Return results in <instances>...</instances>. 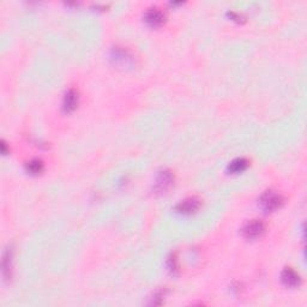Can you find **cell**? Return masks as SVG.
Instances as JSON below:
<instances>
[{"label":"cell","instance_id":"cell-1","mask_svg":"<svg viewBox=\"0 0 307 307\" xmlns=\"http://www.w3.org/2000/svg\"><path fill=\"white\" fill-rule=\"evenodd\" d=\"M283 197L277 193L276 191H272V190H268L260 196L259 200H258V205L263 211L265 212H272L275 210L280 209L283 205Z\"/></svg>","mask_w":307,"mask_h":307},{"label":"cell","instance_id":"cell-2","mask_svg":"<svg viewBox=\"0 0 307 307\" xmlns=\"http://www.w3.org/2000/svg\"><path fill=\"white\" fill-rule=\"evenodd\" d=\"M173 185H174V174L168 169H163L158 172L157 177H156L154 191L157 195H163L172 189Z\"/></svg>","mask_w":307,"mask_h":307},{"label":"cell","instance_id":"cell-3","mask_svg":"<svg viewBox=\"0 0 307 307\" xmlns=\"http://www.w3.org/2000/svg\"><path fill=\"white\" fill-rule=\"evenodd\" d=\"M241 232L247 239H257L265 232V223L261 220H252L244 226Z\"/></svg>","mask_w":307,"mask_h":307},{"label":"cell","instance_id":"cell-4","mask_svg":"<svg viewBox=\"0 0 307 307\" xmlns=\"http://www.w3.org/2000/svg\"><path fill=\"white\" fill-rule=\"evenodd\" d=\"M201 206V201L196 197H190L186 200L181 201L180 203H178V205L175 206L177 212L181 215H191L195 214Z\"/></svg>","mask_w":307,"mask_h":307},{"label":"cell","instance_id":"cell-5","mask_svg":"<svg viewBox=\"0 0 307 307\" xmlns=\"http://www.w3.org/2000/svg\"><path fill=\"white\" fill-rule=\"evenodd\" d=\"M110 59H112V61L114 62L115 65H119V66H130L133 61L132 55H131L129 51L120 47L113 48L112 54H110Z\"/></svg>","mask_w":307,"mask_h":307},{"label":"cell","instance_id":"cell-6","mask_svg":"<svg viewBox=\"0 0 307 307\" xmlns=\"http://www.w3.org/2000/svg\"><path fill=\"white\" fill-rule=\"evenodd\" d=\"M144 21L153 28L160 27L164 22V13L157 7L149 8V10L144 13Z\"/></svg>","mask_w":307,"mask_h":307},{"label":"cell","instance_id":"cell-7","mask_svg":"<svg viewBox=\"0 0 307 307\" xmlns=\"http://www.w3.org/2000/svg\"><path fill=\"white\" fill-rule=\"evenodd\" d=\"M281 280H282V282L286 284L287 287H291V288L300 286L301 283L299 274L292 268H286L283 270L282 274H281Z\"/></svg>","mask_w":307,"mask_h":307},{"label":"cell","instance_id":"cell-8","mask_svg":"<svg viewBox=\"0 0 307 307\" xmlns=\"http://www.w3.org/2000/svg\"><path fill=\"white\" fill-rule=\"evenodd\" d=\"M77 104H78V93L75 89L67 90L62 100V110L66 113L72 112L76 109Z\"/></svg>","mask_w":307,"mask_h":307},{"label":"cell","instance_id":"cell-9","mask_svg":"<svg viewBox=\"0 0 307 307\" xmlns=\"http://www.w3.org/2000/svg\"><path fill=\"white\" fill-rule=\"evenodd\" d=\"M12 271V247L8 246L2 255V276L5 280H10Z\"/></svg>","mask_w":307,"mask_h":307},{"label":"cell","instance_id":"cell-10","mask_svg":"<svg viewBox=\"0 0 307 307\" xmlns=\"http://www.w3.org/2000/svg\"><path fill=\"white\" fill-rule=\"evenodd\" d=\"M247 166H249V161H247L246 158L238 157L230 162L228 166V170L230 173H233V174H237V173L244 172V170L247 168Z\"/></svg>","mask_w":307,"mask_h":307},{"label":"cell","instance_id":"cell-11","mask_svg":"<svg viewBox=\"0 0 307 307\" xmlns=\"http://www.w3.org/2000/svg\"><path fill=\"white\" fill-rule=\"evenodd\" d=\"M27 170L30 174H40V173L44 170V163H42V161L39 160V158H34V160H31L27 163Z\"/></svg>","mask_w":307,"mask_h":307},{"label":"cell","instance_id":"cell-12","mask_svg":"<svg viewBox=\"0 0 307 307\" xmlns=\"http://www.w3.org/2000/svg\"><path fill=\"white\" fill-rule=\"evenodd\" d=\"M167 266H168V270H169L170 272H172L173 275L178 274V271H179V263H178L177 255H175V254L170 255V257L168 258V260H167Z\"/></svg>","mask_w":307,"mask_h":307}]
</instances>
